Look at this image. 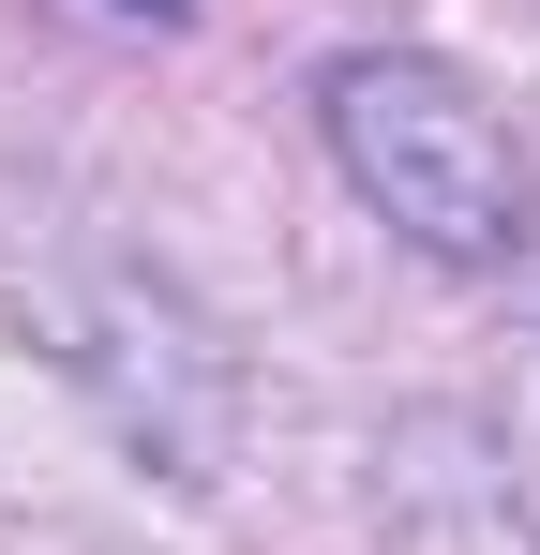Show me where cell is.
<instances>
[{"mask_svg": "<svg viewBox=\"0 0 540 555\" xmlns=\"http://www.w3.org/2000/svg\"><path fill=\"white\" fill-rule=\"evenodd\" d=\"M316 120H331V166L360 181V210H390L421 256L450 271H511L540 256V181L511 151V120L465 91L421 46H346L316 76Z\"/></svg>", "mask_w": 540, "mask_h": 555, "instance_id": "cell-1", "label": "cell"}]
</instances>
